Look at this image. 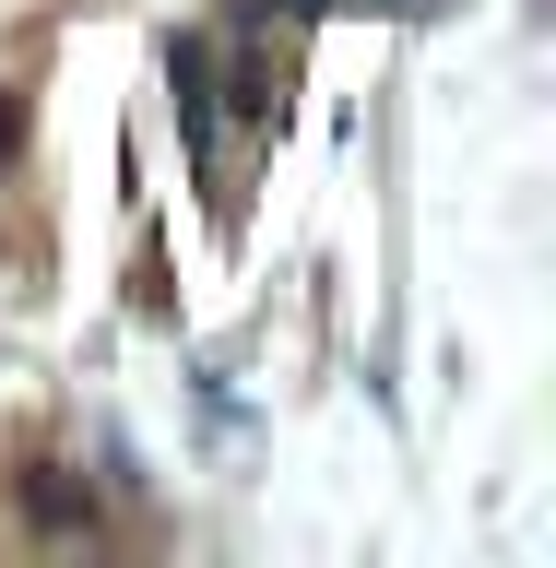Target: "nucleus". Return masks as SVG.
<instances>
[{"mask_svg": "<svg viewBox=\"0 0 556 568\" xmlns=\"http://www.w3.org/2000/svg\"><path fill=\"white\" fill-rule=\"evenodd\" d=\"M391 12H415V0H391Z\"/></svg>", "mask_w": 556, "mask_h": 568, "instance_id": "f257e3e1", "label": "nucleus"}]
</instances>
